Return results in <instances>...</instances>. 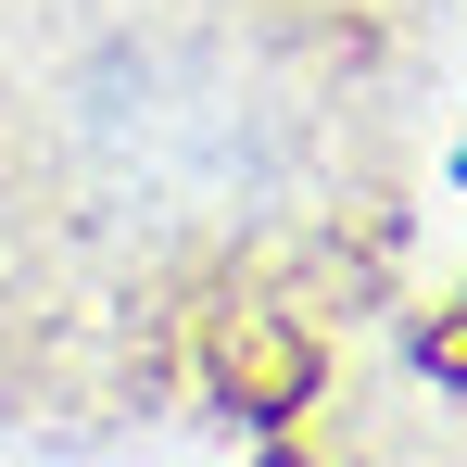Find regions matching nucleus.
Listing matches in <instances>:
<instances>
[{
	"mask_svg": "<svg viewBox=\"0 0 467 467\" xmlns=\"http://www.w3.org/2000/svg\"><path fill=\"white\" fill-rule=\"evenodd\" d=\"M64 127L88 177L152 215H240L291 164V101L215 38H114L64 88Z\"/></svg>",
	"mask_w": 467,
	"mask_h": 467,
	"instance_id": "obj_1",
	"label": "nucleus"
}]
</instances>
